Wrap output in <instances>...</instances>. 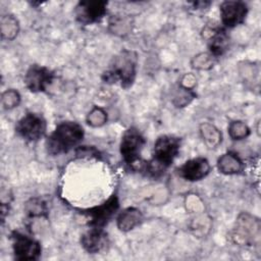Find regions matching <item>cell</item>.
Here are the masks:
<instances>
[{
	"label": "cell",
	"mask_w": 261,
	"mask_h": 261,
	"mask_svg": "<svg viewBox=\"0 0 261 261\" xmlns=\"http://www.w3.org/2000/svg\"><path fill=\"white\" fill-rule=\"evenodd\" d=\"M180 148V140L177 137L163 135L158 137L154 144L153 158L147 162L146 170L154 177L160 176L172 164Z\"/></svg>",
	"instance_id": "obj_1"
},
{
	"label": "cell",
	"mask_w": 261,
	"mask_h": 261,
	"mask_svg": "<svg viewBox=\"0 0 261 261\" xmlns=\"http://www.w3.org/2000/svg\"><path fill=\"white\" fill-rule=\"evenodd\" d=\"M84 138L83 126L75 121H63L46 141L47 152L51 155L67 153L76 147Z\"/></svg>",
	"instance_id": "obj_2"
},
{
	"label": "cell",
	"mask_w": 261,
	"mask_h": 261,
	"mask_svg": "<svg viewBox=\"0 0 261 261\" xmlns=\"http://www.w3.org/2000/svg\"><path fill=\"white\" fill-rule=\"evenodd\" d=\"M138 56L135 51L122 50L113 59L105 72V82H120L121 87L129 88L136 79Z\"/></svg>",
	"instance_id": "obj_3"
},
{
	"label": "cell",
	"mask_w": 261,
	"mask_h": 261,
	"mask_svg": "<svg viewBox=\"0 0 261 261\" xmlns=\"http://www.w3.org/2000/svg\"><path fill=\"white\" fill-rule=\"evenodd\" d=\"M232 241L240 246H252L259 242L260 222L259 219L249 213L239 215L236 227L231 234Z\"/></svg>",
	"instance_id": "obj_4"
},
{
	"label": "cell",
	"mask_w": 261,
	"mask_h": 261,
	"mask_svg": "<svg viewBox=\"0 0 261 261\" xmlns=\"http://www.w3.org/2000/svg\"><path fill=\"white\" fill-rule=\"evenodd\" d=\"M146 144L143 135L135 127L124 132L120 142V154L125 163L135 167L140 163L141 152Z\"/></svg>",
	"instance_id": "obj_5"
},
{
	"label": "cell",
	"mask_w": 261,
	"mask_h": 261,
	"mask_svg": "<svg viewBox=\"0 0 261 261\" xmlns=\"http://www.w3.org/2000/svg\"><path fill=\"white\" fill-rule=\"evenodd\" d=\"M47 124L45 118L35 112H28L16 123L15 130L17 135L28 142L40 140L46 133Z\"/></svg>",
	"instance_id": "obj_6"
},
{
	"label": "cell",
	"mask_w": 261,
	"mask_h": 261,
	"mask_svg": "<svg viewBox=\"0 0 261 261\" xmlns=\"http://www.w3.org/2000/svg\"><path fill=\"white\" fill-rule=\"evenodd\" d=\"M13 255L16 260L31 261L37 260L41 255V245L38 241L19 231H12L11 236Z\"/></svg>",
	"instance_id": "obj_7"
},
{
	"label": "cell",
	"mask_w": 261,
	"mask_h": 261,
	"mask_svg": "<svg viewBox=\"0 0 261 261\" xmlns=\"http://www.w3.org/2000/svg\"><path fill=\"white\" fill-rule=\"evenodd\" d=\"M118 198L116 195H112L104 203L87 209L85 211V214L90 218L89 225L91 227L103 228L114 216V214L118 210Z\"/></svg>",
	"instance_id": "obj_8"
},
{
	"label": "cell",
	"mask_w": 261,
	"mask_h": 261,
	"mask_svg": "<svg viewBox=\"0 0 261 261\" xmlns=\"http://www.w3.org/2000/svg\"><path fill=\"white\" fill-rule=\"evenodd\" d=\"M107 4L103 0L79 2L74 11L76 20L85 25L100 21L107 12Z\"/></svg>",
	"instance_id": "obj_9"
},
{
	"label": "cell",
	"mask_w": 261,
	"mask_h": 261,
	"mask_svg": "<svg viewBox=\"0 0 261 261\" xmlns=\"http://www.w3.org/2000/svg\"><path fill=\"white\" fill-rule=\"evenodd\" d=\"M54 72L46 66L33 64L29 67L24 75L25 87L33 93H40L47 90L52 84Z\"/></svg>",
	"instance_id": "obj_10"
},
{
	"label": "cell",
	"mask_w": 261,
	"mask_h": 261,
	"mask_svg": "<svg viewBox=\"0 0 261 261\" xmlns=\"http://www.w3.org/2000/svg\"><path fill=\"white\" fill-rule=\"evenodd\" d=\"M220 17L226 28H234L244 22L248 6L243 1H223L220 4Z\"/></svg>",
	"instance_id": "obj_11"
},
{
	"label": "cell",
	"mask_w": 261,
	"mask_h": 261,
	"mask_svg": "<svg viewBox=\"0 0 261 261\" xmlns=\"http://www.w3.org/2000/svg\"><path fill=\"white\" fill-rule=\"evenodd\" d=\"M210 172V164L206 158L198 157L186 161L179 168L178 174L180 177L189 181H197Z\"/></svg>",
	"instance_id": "obj_12"
},
{
	"label": "cell",
	"mask_w": 261,
	"mask_h": 261,
	"mask_svg": "<svg viewBox=\"0 0 261 261\" xmlns=\"http://www.w3.org/2000/svg\"><path fill=\"white\" fill-rule=\"evenodd\" d=\"M108 236L100 227H91L81 238L83 248L90 254H97L108 246Z\"/></svg>",
	"instance_id": "obj_13"
},
{
	"label": "cell",
	"mask_w": 261,
	"mask_h": 261,
	"mask_svg": "<svg viewBox=\"0 0 261 261\" xmlns=\"http://www.w3.org/2000/svg\"><path fill=\"white\" fill-rule=\"evenodd\" d=\"M208 35L205 37L208 39V47L209 53L212 54L215 58L221 56L228 49L229 38L224 30L216 29V28H206L204 30V34Z\"/></svg>",
	"instance_id": "obj_14"
},
{
	"label": "cell",
	"mask_w": 261,
	"mask_h": 261,
	"mask_svg": "<svg viewBox=\"0 0 261 261\" xmlns=\"http://www.w3.org/2000/svg\"><path fill=\"white\" fill-rule=\"evenodd\" d=\"M142 221V212L136 207H127L118 214L116 224L119 230L126 232L137 227Z\"/></svg>",
	"instance_id": "obj_15"
},
{
	"label": "cell",
	"mask_w": 261,
	"mask_h": 261,
	"mask_svg": "<svg viewBox=\"0 0 261 261\" xmlns=\"http://www.w3.org/2000/svg\"><path fill=\"white\" fill-rule=\"evenodd\" d=\"M243 161L236 153L232 152L222 154L217 160V168L219 172L226 175L238 174L243 170Z\"/></svg>",
	"instance_id": "obj_16"
},
{
	"label": "cell",
	"mask_w": 261,
	"mask_h": 261,
	"mask_svg": "<svg viewBox=\"0 0 261 261\" xmlns=\"http://www.w3.org/2000/svg\"><path fill=\"white\" fill-rule=\"evenodd\" d=\"M200 135L203 139V142L209 149L218 147L222 141V135L220 130L209 122H203L200 125Z\"/></svg>",
	"instance_id": "obj_17"
},
{
	"label": "cell",
	"mask_w": 261,
	"mask_h": 261,
	"mask_svg": "<svg viewBox=\"0 0 261 261\" xmlns=\"http://www.w3.org/2000/svg\"><path fill=\"white\" fill-rule=\"evenodd\" d=\"M1 36L5 40H13L19 31L18 20L11 14H6L1 17L0 20Z\"/></svg>",
	"instance_id": "obj_18"
},
{
	"label": "cell",
	"mask_w": 261,
	"mask_h": 261,
	"mask_svg": "<svg viewBox=\"0 0 261 261\" xmlns=\"http://www.w3.org/2000/svg\"><path fill=\"white\" fill-rule=\"evenodd\" d=\"M215 57L207 52H202L195 55L191 61V65L195 69L208 70L213 67L215 63Z\"/></svg>",
	"instance_id": "obj_19"
},
{
	"label": "cell",
	"mask_w": 261,
	"mask_h": 261,
	"mask_svg": "<svg viewBox=\"0 0 261 261\" xmlns=\"http://www.w3.org/2000/svg\"><path fill=\"white\" fill-rule=\"evenodd\" d=\"M24 211L30 217H41L47 214V206L41 199H31L25 203Z\"/></svg>",
	"instance_id": "obj_20"
},
{
	"label": "cell",
	"mask_w": 261,
	"mask_h": 261,
	"mask_svg": "<svg viewBox=\"0 0 261 261\" xmlns=\"http://www.w3.org/2000/svg\"><path fill=\"white\" fill-rule=\"evenodd\" d=\"M249 126L241 120H233L228 125V135L232 140L240 141L246 139L250 135Z\"/></svg>",
	"instance_id": "obj_21"
},
{
	"label": "cell",
	"mask_w": 261,
	"mask_h": 261,
	"mask_svg": "<svg viewBox=\"0 0 261 261\" xmlns=\"http://www.w3.org/2000/svg\"><path fill=\"white\" fill-rule=\"evenodd\" d=\"M87 123L92 127H100L107 122V113L101 107L95 106L87 115Z\"/></svg>",
	"instance_id": "obj_22"
},
{
	"label": "cell",
	"mask_w": 261,
	"mask_h": 261,
	"mask_svg": "<svg viewBox=\"0 0 261 261\" xmlns=\"http://www.w3.org/2000/svg\"><path fill=\"white\" fill-rule=\"evenodd\" d=\"M20 103V95L14 89L6 90L2 93L1 96V104L4 109L10 110L17 107Z\"/></svg>",
	"instance_id": "obj_23"
},
{
	"label": "cell",
	"mask_w": 261,
	"mask_h": 261,
	"mask_svg": "<svg viewBox=\"0 0 261 261\" xmlns=\"http://www.w3.org/2000/svg\"><path fill=\"white\" fill-rule=\"evenodd\" d=\"M196 97V94L193 90H188L179 86V89L176 91L172 103L176 107H185L191 103V101Z\"/></svg>",
	"instance_id": "obj_24"
},
{
	"label": "cell",
	"mask_w": 261,
	"mask_h": 261,
	"mask_svg": "<svg viewBox=\"0 0 261 261\" xmlns=\"http://www.w3.org/2000/svg\"><path fill=\"white\" fill-rule=\"evenodd\" d=\"M109 24L112 28V32L114 34H119V35L125 34L130 27L129 20L122 17H114Z\"/></svg>",
	"instance_id": "obj_25"
},
{
	"label": "cell",
	"mask_w": 261,
	"mask_h": 261,
	"mask_svg": "<svg viewBox=\"0 0 261 261\" xmlns=\"http://www.w3.org/2000/svg\"><path fill=\"white\" fill-rule=\"evenodd\" d=\"M186 207H187V210H189L191 212H200V211H202L204 209L203 202L195 194H191V195H189L187 197V199H186Z\"/></svg>",
	"instance_id": "obj_26"
},
{
	"label": "cell",
	"mask_w": 261,
	"mask_h": 261,
	"mask_svg": "<svg viewBox=\"0 0 261 261\" xmlns=\"http://www.w3.org/2000/svg\"><path fill=\"white\" fill-rule=\"evenodd\" d=\"M196 84H197L196 76L193 73H186L181 77L179 86L185 89H188V90H193L194 87L196 86Z\"/></svg>",
	"instance_id": "obj_27"
}]
</instances>
